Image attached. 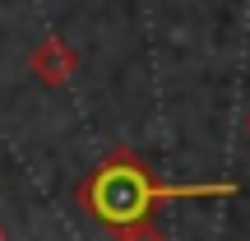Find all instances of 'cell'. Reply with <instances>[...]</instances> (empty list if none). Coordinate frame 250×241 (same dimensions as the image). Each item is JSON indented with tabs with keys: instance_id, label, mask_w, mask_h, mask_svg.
Here are the masks:
<instances>
[{
	"instance_id": "1",
	"label": "cell",
	"mask_w": 250,
	"mask_h": 241,
	"mask_svg": "<svg viewBox=\"0 0 250 241\" xmlns=\"http://www.w3.org/2000/svg\"><path fill=\"white\" fill-rule=\"evenodd\" d=\"M186 195H236L232 181H204V186H158L130 153H116L107 158L88 181H79L74 199L88 209L98 223H111V227H130V223H148L153 204L162 199H186Z\"/></svg>"
},
{
	"instance_id": "2",
	"label": "cell",
	"mask_w": 250,
	"mask_h": 241,
	"mask_svg": "<svg viewBox=\"0 0 250 241\" xmlns=\"http://www.w3.org/2000/svg\"><path fill=\"white\" fill-rule=\"evenodd\" d=\"M33 74L42 84H65L74 74V51L61 42V37H46V42L33 46Z\"/></svg>"
},
{
	"instance_id": "3",
	"label": "cell",
	"mask_w": 250,
	"mask_h": 241,
	"mask_svg": "<svg viewBox=\"0 0 250 241\" xmlns=\"http://www.w3.org/2000/svg\"><path fill=\"white\" fill-rule=\"evenodd\" d=\"M116 241H167L153 223H130V227H116Z\"/></svg>"
},
{
	"instance_id": "4",
	"label": "cell",
	"mask_w": 250,
	"mask_h": 241,
	"mask_svg": "<svg viewBox=\"0 0 250 241\" xmlns=\"http://www.w3.org/2000/svg\"><path fill=\"white\" fill-rule=\"evenodd\" d=\"M0 241H5V227H0Z\"/></svg>"
},
{
	"instance_id": "5",
	"label": "cell",
	"mask_w": 250,
	"mask_h": 241,
	"mask_svg": "<svg viewBox=\"0 0 250 241\" xmlns=\"http://www.w3.org/2000/svg\"><path fill=\"white\" fill-rule=\"evenodd\" d=\"M246 130H250V116H246Z\"/></svg>"
}]
</instances>
